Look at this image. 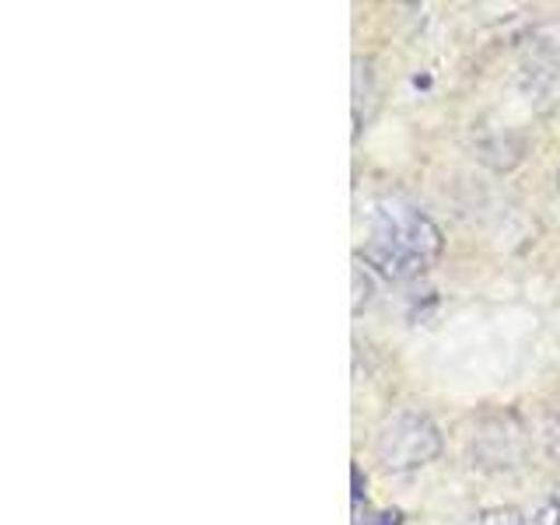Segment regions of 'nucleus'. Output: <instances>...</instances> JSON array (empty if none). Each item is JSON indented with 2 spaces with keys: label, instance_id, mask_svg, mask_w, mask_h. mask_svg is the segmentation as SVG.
Returning <instances> with one entry per match:
<instances>
[{
  "label": "nucleus",
  "instance_id": "obj_1",
  "mask_svg": "<svg viewBox=\"0 0 560 525\" xmlns=\"http://www.w3.org/2000/svg\"><path fill=\"white\" fill-rule=\"evenodd\" d=\"M442 228L407 200H378L372 210V232L364 242V262L393 280L428 273L442 256Z\"/></svg>",
  "mask_w": 560,
  "mask_h": 525
},
{
  "label": "nucleus",
  "instance_id": "obj_2",
  "mask_svg": "<svg viewBox=\"0 0 560 525\" xmlns=\"http://www.w3.org/2000/svg\"><path fill=\"white\" fill-rule=\"evenodd\" d=\"M438 452H442V431L420 410H396L393 417L382 420V428L375 434L378 463L393 472L428 466L438 459Z\"/></svg>",
  "mask_w": 560,
  "mask_h": 525
},
{
  "label": "nucleus",
  "instance_id": "obj_3",
  "mask_svg": "<svg viewBox=\"0 0 560 525\" xmlns=\"http://www.w3.org/2000/svg\"><path fill=\"white\" fill-rule=\"evenodd\" d=\"M522 518L525 515L518 512V508H487V512L472 515L459 525H522Z\"/></svg>",
  "mask_w": 560,
  "mask_h": 525
},
{
  "label": "nucleus",
  "instance_id": "obj_4",
  "mask_svg": "<svg viewBox=\"0 0 560 525\" xmlns=\"http://www.w3.org/2000/svg\"><path fill=\"white\" fill-rule=\"evenodd\" d=\"M522 525H560V494H547L529 515L522 518Z\"/></svg>",
  "mask_w": 560,
  "mask_h": 525
},
{
  "label": "nucleus",
  "instance_id": "obj_5",
  "mask_svg": "<svg viewBox=\"0 0 560 525\" xmlns=\"http://www.w3.org/2000/svg\"><path fill=\"white\" fill-rule=\"evenodd\" d=\"M354 525H399V512H378V515L358 518Z\"/></svg>",
  "mask_w": 560,
  "mask_h": 525
},
{
  "label": "nucleus",
  "instance_id": "obj_6",
  "mask_svg": "<svg viewBox=\"0 0 560 525\" xmlns=\"http://www.w3.org/2000/svg\"><path fill=\"white\" fill-rule=\"evenodd\" d=\"M350 477H354V504H361V469L354 466L350 469Z\"/></svg>",
  "mask_w": 560,
  "mask_h": 525
},
{
  "label": "nucleus",
  "instance_id": "obj_7",
  "mask_svg": "<svg viewBox=\"0 0 560 525\" xmlns=\"http://www.w3.org/2000/svg\"><path fill=\"white\" fill-rule=\"evenodd\" d=\"M557 186H560V175H557Z\"/></svg>",
  "mask_w": 560,
  "mask_h": 525
}]
</instances>
